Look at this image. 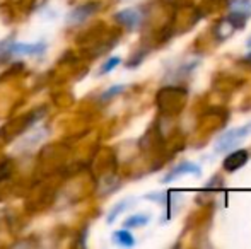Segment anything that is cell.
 Returning a JSON list of instances; mask_svg holds the SVG:
<instances>
[{"label": "cell", "mask_w": 251, "mask_h": 249, "mask_svg": "<svg viewBox=\"0 0 251 249\" xmlns=\"http://www.w3.org/2000/svg\"><path fill=\"white\" fill-rule=\"evenodd\" d=\"M183 174H193V176H200L201 169L197 166L195 162H190V160H185V162H179L176 167H173L164 178H162V183H171L173 180H176L178 176H183Z\"/></svg>", "instance_id": "4"}, {"label": "cell", "mask_w": 251, "mask_h": 249, "mask_svg": "<svg viewBox=\"0 0 251 249\" xmlns=\"http://www.w3.org/2000/svg\"><path fill=\"white\" fill-rule=\"evenodd\" d=\"M144 198L152 200V202H155V203H166L168 202V195H166V193H149V195H146Z\"/></svg>", "instance_id": "14"}, {"label": "cell", "mask_w": 251, "mask_h": 249, "mask_svg": "<svg viewBox=\"0 0 251 249\" xmlns=\"http://www.w3.org/2000/svg\"><path fill=\"white\" fill-rule=\"evenodd\" d=\"M251 133V121L246 125L238 126V128H231L227 132H224L217 140H215L214 150L215 152H227V150L234 149L245 136H248Z\"/></svg>", "instance_id": "1"}, {"label": "cell", "mask_w": 251, "mask_h": 249, "mask_svg": "<svg viewBox=\"0 0 251 249\" xmlns=\"http://www.w3.org/2000/svg\"><path fill=\"white\" fill-rule=\"evenodd\" d=\"M48 45L45 41H34V43H9L7 55H16V57H41L47 51Z\"/></svg>", "instance_id": "2"}, {"label": "cell", "mask_w": 251, "mask_h": 249, "mask_svg": "<svg viewBox=\"0 0 251 249\" xmlns=\"http://www.w3.org/2000/svg\"><path fill=\"white\" fill-rule=\"evenodd\" d=\"M246 46H248V48H251V36L248 38V41H246Z\"/></svg>", "instance_id": "15"}, {"label": "cell", "mask_w": 251, "mask_h": 249, "mask_svg": "<svg viewBox=\"0 0 251 249\" xmlns=\"http://www.w3.org/2000/svg\"><path fill=\"white\" fill-rule=\"evenodd\" d=\"M47 136V130H38V132H33L31 135L24 136L23 140H21V143L17 145V149L19 150H27V149H34L36 145H40L41 140Z\"/></svg>", "instance_id": "7"}, {"label": "cell", "mask_w": 251, "mask_h": 249, "mask_svg": "<svg viewBox=\"0 0 251 249\" xmlns=\"http://www.w3.org/2000/svg\"><path fill=\"white\" fill-rule=\"evenodd\" d=\"M120 63H122V58H120V57H111V58H108V60L102 63V67L100 68V73H101V75H104V73H109L111 70H115L116 67L120 65Z\"/></svg>", "instance_id": "13"}, {"label": "cell", "mask_w": 251, "mask_h": 249, "mask_svg": "<svg viewBox=\"0 0 251 249\" xmlns=\"http://www.w3.org/2000/svg\"><path fill=\"white\" fill-rule=\"evenodd\" d=\"M229 7H231V10L241 12L248 17L251 16V0H231Z\"/></svg>", "instance_id": "11"}, {"label": "cell", "mask_w": 251, "mask_h": 249, "mask_svg": "<svg viewBox=\"0 0 251 249\" xmlns=\"http://www.w3.org/2000/svg\"><path fill=\"white\" fill-rule=\"evenodd\" d=\"M133 203V198H125V200H120L116 205H113V208L109 210V213H108V217H106V222L108 224H113L116 219H118V215L120 213H123L126 208H128L130 205Z\"/></svg>", "instance_id": "9"}, {"label": "cell", "mask_w": 251, "mask_h": 249, "mask_svg": "<svg viewBox=\"0 0 251 249\" xmlns=\"http://www.w3.org/2000/svg\"><path fill=\"white\" fill-rule=\"evenodd\" d=\"M100 5L98 3H84V5H79L72 10V12L67 16V24L70 26H75V24H80L84 21H87L94 12H98Z\"/></svg>", "instance_id": "3"}, {"label": "cell", "mask_w": 251, "mask_h": 249, "mask_svg": "<svg viewBox=\"0 0 251 249\" xmlns=\"http://www.w3.org/2000/svg\"><path fill=\"white\" fill-rule=\"evenodd\" d=\"M246 60H248V62H251V53L248 55V57H246Z\"/></svg>", "instance_id": "16"}, {"label": "cell", "mask_w": 251, "mask_h": 249, "mask_svg": "<svg viewBox=\"0 0 251 249\" xmlns=\"http://www.w3.org/2000/svg\"><path fill=\"white\" fill-rule=\"evenodd\" d=\"M111 241L116 244V246H122V248H133L135 246V237L132 236V232H128V230H125V229L113 232Z\"/></svg>", "instance_id": "8"}, {"label": "cell", "mask_w": 251, "mask_h": 249, "mask_svg": "<svg viewBox=\"0 0 251 249\" xmlns=\"http://www.w3.org/2000/svg\"><path fill=\"white\" fill-rule=\"evenodd\" d=\"M115 19H116V23L125 26L126 29L133 31L139 27L140 23H142V14H140L137 9H123L115 14Z\"/></svg>", "instance_id": "5"}, {"label": "cell", "mask_w": 251, "mask_h": 249, "mask_svg": "<svg viewBox=\"0 0 251 249\" xmlns=\"http://www.w3.org/2000/svg\"><path fill=\"white\" fill-rule=\"evenodd\" d=\"M125 91V84H115V86H111L109 89H106L104 92H102L101 96V101H109L111 97L118 96L120 92H123Z\"/></svg>", "instance_id": "12"}, {"label": "cell", "mask_w": 251, "mask_h": 249, "mask_svg": "<svg viewBox=\"0 0 251 249\" xmlns=\"http://www.w3.org/2000/svg\"><path fill=\"white\" fill-rule=\"evenodd\" d=\"M246 160H248V150H236L224 159V169L229 173H234L239 167L245 166Z\"/></svg>", "instance_id": "6"}, {"label": "cell", "mask_w": 251, "mask_h": 249, "mask_svg": "<svg viewBox=\"0 0 251 249\" xmlns=\"http://www.w3.org/2000/svg\"><path fill=\"white\" fill-rule=\"evenodd\" d=\"M151 220V215L147 213H137V215H132L123 222V227L125 229H137V227H144L147 226Z\"/></svg>", "instance_id": "10"}]
</instances>
